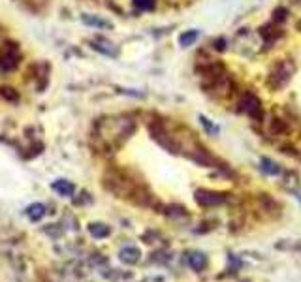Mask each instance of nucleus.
<instances>
[{"label": "nucleus", "instance_id": "1", "mask_svg": "<svg viewBox=\"0 0 301 282\" xmlns=\"http://www.w3.org/2000/svg\"><path fill=\"white\" fill-rule=\"evenodd\" d=\"M243 111L252 119H262V103L260 98L252 93H247L243 96Z\"/></svg>", "mask_w": 301, "mask_h": 282}, {"label": "nucleus", "instance_id": "2", "mask_svg": "<svg viewBox=\"0 0 301 282\" xmlns=\"http://www.w3.org/2000/svg\"><path fill=\"white\" fill-rule=\"evenodd\" d=\"M196 201L203 207H213L224 203V196L218 192H211V190H198L196 192Z\"/></svg>", "mask_w": 301, "mask_h": 282}, {"label": "nucleus", "instance_id": "3", "mask_svg": "<svg viewBox=\"0 0 301 282\" xmlns=\"http://www.w3.org/2000/svg\"><path fill=\"white\" fill-rule=\"evenodd\" d=\"M139 256H141V252H139V248L136 247H124V248H120V252H119L120 262H124V264H128V265L138 264Z\"/></svg>", "mask_w": 301, "mask_h": 282}, {"label": "nucleus", "instance_id": "4", "mask_svg": "<svg viewBox=\"0 0 301 282\" xmlns=\"http://www.w3.org/2000/svg\"><path fill=\"white\" fill-rule=\"evenodd\" d=\"M51 187H53V190H55L57 194H60V196H64V197H70L74 192H76V187H74L70 181H64V179L55 181Z\"/></svg>", "mask_w": 301, "mask_h": 282}, {"label": "nucleus", "instance_id": "5", "mask_svg": "<svg viewBox=\"0 0 301 282\" xmlns=\"http://www.w3.org/2000/svg\"><path fill=\"white\" fill-rule=\"evenodd\" d=\"M47 213V207L43 205V203H32V205L26 207V216L32 220V222H38V220H42L43 216Z\"/></svg>", "mask_w": 301, "mask_h": 282}, {"label": "nucleus", "instance_id": "6", "mask_svg": "<svg viewBox=\"0 0 301 282\" xmlns=\"http://www.w3.org/2000/svg\"><path fill=\"white\" fill-rule=\"evenodd\" d=\"M89 233L95 237V239H105L111 230H109V226H105V224H100V222H95V224H89Z\"/></svg>", "mask_w": 301, "mask_h": 282}, {"label": "nucleus", "instance_id": "7", "mask_svg": "<svg viewBox=\"0 0 301 282\" xmlns=\"http://www.w3.org/2000/svg\"><path fill=\"white\" fill-rule=\"evenodd\" d=\"M189 264L194 271H201V269L207 265V260H205L203 254H200V252H192V254L189 256Z\"/></svg>", "mask_w": 301, "mask_h": 282}, {"label": "nucleus", "instance_id": "8", "mask_svg": "<svg viewBox=\"0 0 301 282\" xmlns=\"http://www.w3.org/2000/svg\"><path fill=\"white\" fill-rule=\"evenodd\" d=\"M200 32L198 30H189V32H185V34H181L179 38V43L183 45V47H189V45H192V43L198 40Z\"/></svg>", "mask_w": 301, "mask_h": 282}, {"label": "nucleus", "instance_id": "9", "mask_svg": "<svg viewBox=\"0 0 301 282\" xmlns=\"http://www.w3.org/2000/svg\"><path fill=\"white\" fill-rule=\"evenodd\" d=\"M83 21H85L87 25H95V26H109L107 21H100V19L96 17H89V15H83Z\"/></svg>", "mask_w": 301, "mask_h": 282}, {"label": "nucleus", "instance_id": "10", "mask_svg": "<svg viewBox=\"0 0 301 282\" xmlns=\"http://www.w3.org/2000/svg\"><path fill=\"white\" fill-rule=\"evenodd\" d=\"M134 6L139 9H151L155 6V0H134Z\"/></svg>", "mask_w": 301, "mask_h": 282}, {"label": "nucleus", "instance_id": "11", "mask_svg": "<svg viewBox=\"0 0 301 282\" xmlns=\"http://www.w3.org/2000/svg\"><path fill=\"white\" fill-rule=\"evenodd\" d=\"M262 170L266 171V173H271V175L279 173V168H277V166H273V164L269 162V160H264V166H262Z\"/></svg>", "mask_w": 301, "mask_h": 282}]
</instances>
